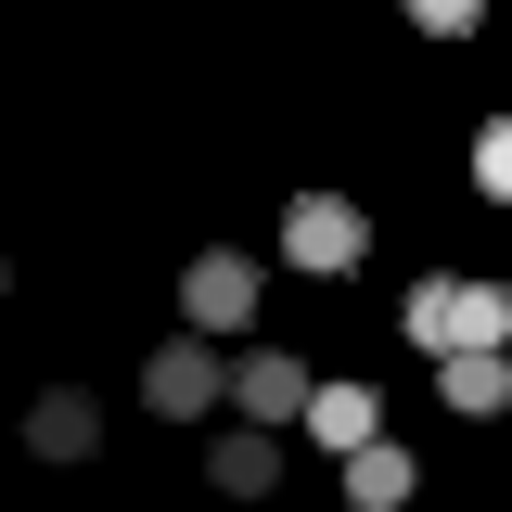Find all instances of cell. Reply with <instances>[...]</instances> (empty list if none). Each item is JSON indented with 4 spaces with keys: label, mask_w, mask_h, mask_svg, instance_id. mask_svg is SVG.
Returning a JSON list of instances; mask_svg holds the SVG:
<instances>
[{
    "label": "cell",
    "mask_w": 512,
    "mask_h": 512,
    "mask_svg": "<svg viewBox=\"0 0 512 512\" xmlns=\"http://www.w3.org/2000/svg\"><path fill=\"white\" fill-rule=\"evenodd\" d=\"M231 397H244V423H308V359L256 346V359H231Z\"/></svg>",
    "instance_id": "cell-4"
},
{
    "label": "cell",
    "mask_w": 512,
    "mask_h": 512,
    "mask_svg": "<svg viewBox=\"0 0 512 512\" xmlns=\"http://www.w3.org/2000/svg\"><path fill=\"white\" fill-rule=\"evenodd\" d=\"M90 448H103V410H90L77 384H52V397L26 410V461H90Z\"/></svg>",
    "instance_id": "cell-5"
},
{
    "label": "cell",
    "mask_w": 512,
    "mask_h": 512,
    "mask_svg": "<svg viewBox=\"0 0 512 512\" xmlns=\"http://www.w3.org/2000/svg\"><path fill=\"white\" fill-rule=\"evenodd\" d=\"M346 500H359V512H397V500H410V448H346Z\"/></svg>",
    "instance_id": "cell-9"
},
{
    "label": "cell",
    "mask_w": 512,
    "mask_h": 512,
    "mask_svg": "<svg viewBox=\"0 0 512 512\" xmlns=\"http://www.w3.org/2000/svg\"><path fill=\"white\" fill-rule=\"evenodd\" d=\"M141 397H154V423H192V410H218V397H231V359H218L205 333H180V346H154V359H141Z\"/></svg>",
    "instance_id": "cell-1"
},
{
    "label": "cell",
    "mask_w": 512,
    "mask_h": 512,
    "mask_svg": "<svg viewBox=\"0 0 512 512\" xmlns=\"http://www.w3.org/2000/svg\"><path fill=\"white\" fill-rule=\"evenodd\" d=\"M474 180L512 205V116H487V128H474Z\"/></svg>",
    "instance_id": "cell-12"
},
{
    "label": "cell",
    "mask_w": 512,
    "mask_h": 512,
    "mask_svg": "<svg viewBox=\"0 0 512 512\" xmlns=\"http://www.w3.org/2000/svg\"><path fill=\"white\" fill-rule=\"evenodd\" d=\"M410 346H423V359H448V333H461V282H410Z\"/></svg>",
    "instance_id": "cell-10"
},
{
    "label": "cell",
    "mask_w": 512,
    "mask_h": 512,
    "mask_svg": "<svg viewBox=\"0 0 512 512\" xmlns=\"http://www.w3.org/2000/svg\"><path fill=\"white\" fill-rule=\"evenodd\" d=\"M410 26H423V39H474V26H487V0H410Z\"/></svg>",
    "instance_id": "cell-13"
},
{
    "label": "cell",
    "mask_w": 512,
    "mask_h": 512,
    "mask_svg": "<svg viewBox=\"0 0 512 512\" xmlns=\"http://www.w3.org/2000/svg\"><path fill=\"white\" fill-rule=\"evenodd\" d=\"M0 295H13V256H0Z\"/></svg>",
    "instance_id": "cell-14"
},
{
    "label": "cell",
    "mask_w": 512,
    "mask_h": 512,
    "mask_svg": "<svg viewBox=\"0 0 512 512\" xmlns=\"http://www.w3.org/2000/svg\"><path fill=\"white\" fill-rule=\"evenodd\" d=\"M282 423H244V436H218L205 448V487H231V500H269V487H282Z\"/></svg>",
    "instance_id": "cell-6"
},
{
    "label": "cell",
    "mask_w": 512,
    "mask_h": 512,
    "mask_svg": "<svg viewBox=\"0 0 512 512\" xmlns=\"http://www.w3.org/2000/svg\"><path fill=\"white\" fill-rule=\"evenodd\" d=\"M448 346H512V282H461V333Z\"/></svg>",
    "instance_id": "cell-11"
},
{
    "label": "cell",
    "mask_w": 512,
    "mask_h": 512,
    "mask_svg": "<svg viewBox=\"0 0 512 512\" xmlns=\"http://www.w3.org/2000/svg\"><path fill=\"white\" fill-rule=\"evenodd\" d=\"M308 436L333 448V461L372 448V436H384V397H372V384H308Z\"/></svg>",
    "instance_id": "cell-7"
},
{
    "label": "cell",
    "mask_w": 512,
    "mask_h": 512,
    "mask_svg": "<svg viewBox=\"0 0 512 512\" xmlns=\"http://www.w3.org/2000/svg\"><path fill=\"white\" fill-rule=\"evenodd\" d=\"M180 320L192 333H244L256 320V256H192L180 269Z\"/></svg>",
    "instance_id": "cell-3"
},
{
    "label": "cell",
    "mask_w": 512,
    "mask_h": 512,
    "mask_svg": "<svg viewBox=\"0 0 512 512\" xmlns=\"http://www.w3.org/2000/svg\"><path fill=\"white\" fill-rule=\"evenodd\" d=\"M359 244H372V231H359V205H346V192H295V205H282V256L320 269V282H333V269H359Z\"/></svg>",
    "instance_id": "cell-2"
},
{
    "label": "cell",
    "mask_w": 512,
    "mask_h": 512,
    "mask_svg": "<svg viewBox=\"0 0 512 512\" xmlns=\"http://www.w3.org/2000/svg\"><path fill=\"white\" fill-rule=\"evenodd\" d=\"M436 384H448V410H474V423H487V410H512V359H500V346H448Z\"/></svg>",
    "instance_id": "cell-8"
}]
</instances>
